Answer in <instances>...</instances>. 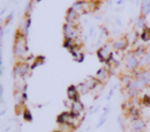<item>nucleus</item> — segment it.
Wrapping results in <instances>:
<instances>
[{
  "mask_svg": "<svg viewBox=\"0 0 150 132\" xmlns=\"http://www.w3.org/2000/svg\"><path fill=\"white\" fill-rule=\"evenodd\" d=\"M138 27L139 28H145V18L144 17H142V18H140V20H139V23H138Z\"/></svg>",
  "mask_w": 150,
  "mask_h": 132,
  "instance_id": "nucleus-12",
  "label": "nucleus"
},
{
  "mask_svg": "<svg viewBox=\"0 0 150 132\" xmlns=\"http://www.w3.org/2000/svg\"><path fill=\"white\" fill-rule=\"evenodd\" d=\"M57 132H58V131H57Z\"/></svg>",
  "mask_w": 150,
  "mask_h": 132,
  "instance_id": "nucleus-16",
  "label": "nucleus"
},
{
  "mask_svg": "<svg viewBox=\"0 0 150 132\" xmlns=\"http://www.w3.org/2000/svg\"><path fill=\"white\" fill-rule=\"evenodd\" d=\"M132 128L135 132H142L145 129V124H144L143 120L141 119L134 120L133 124H132Z\"/></svg>",
  "mask_w": 150,
  "mask_h": 132,
  "instance_id": "nucleus-3",
  "label": "nucleus"
},
{
  "mask_svg": "<svg viewBox=\"0 0 150 132\" xmlns=\"http://www.w3.org/2000/svg\"><path fill=\"white\" fill-rule=\"evenodd\" d=\"M77 17H78L77 13H76V11H75L72 7H71V9H69L68 13H67V18H66L68 24H71L72 22H74L75 20L77 19Z\"/></svg>",
  "mask_w": 150,
  "mask_h": 132,
  "instance_id": "nucleus-8",
  "label": "nucleus"
},
{
  "mask_svg": "<svg viewBox=\"0 0 150 132\" xmlns=\"http://www.w3.org/2000/svg\"><path fill=\"white\" fill-rule=\"evenodd\" d=\"M68 97L73 101H78V93L74 86H70L68 88Z\"/></svg>",
  "mask_w": 150,
  "mask_h": 132,
  "instance_id": "nucleus-7",
  "label": "nucleus"
},
{
  "mask_svg": "<svg viewBox=\"0 0 150 132\" xmlns=\"http://www.w3.org/2000/svg\"><path fill=\"white\" fill-rule=\"evenodd\" d=\"M64 33L66 39H74L77 35V32L75 30L74 26L70 25V24H65L64 26Z\"/></svg>",
  "mask_w": 150,
  "mask_h": 132,
  "instance_id": "nucleus-2",
  "label": "nucleus"
},
{
  "mask_svg": "<svg viewBox=\"0 0 150 132\" xmlns=\"http://www.w3.org/2000/svg\"><path fill=\"white\" fill-rule=\"evenodd\" d=\"M127 40H119V41L115 42L114 44V49H116V50H123V49L127 46Z\"/></svg>",
  "mask_w": 150,
  "mask_h": 132,
  "instance_id": "nucleus-10",
  "label": "nucleus"
},
{
  "mask_svg": "<svg viewBox=\"0 0 150 132\" xmlns=\"http://www.w3.org/2000/svg\"><path fill=\"white\" fill-rule=\"evenodd\" d=\"M137 66H139V61L136 59V57L129 55L127 59V67L129 70H134Z\"/></svg>",
  "mask_w": 150,
  "mask_h": 132,
  "instance_id": "nucleus-4",
  "label": "nucleus"
},
{
  "mask_svg": "<svg viewBox=\"0 0 150 132\" xmlns=\"http://www.w3.org/2000/svg\"><path fill=\"white\" fill-rule=\"evenodd\" d=\"M97 76H98V78H100V80H104V78H106V70H105L104 68L98 70V72H97Z\"/></svg>",
  "mask_w": 150,
  "mask_h": 132,
  "instance_id": "nucleus-11",
  "label": "nucleus"
},
{
  "mask_svg": "<svg viewBox=\"0 0 150 132\" xmlns=\"http://www.w3.org/2000/svg\"><path fill=\"white\" fill-rule=\"evenodd\" d=\"M24 117H25V119H26V120H28V121H30V120L32 119L31 113H30V111H28V109H26L25 113H24Z\"/></svg>",
  "mask_w": 150,
  "mask_h": 132,
  "instance_id": "nucleus-13",
  "label": "nucleus"
},
{
  "mask_svg": "<svg viewBox=\"0 0 150 132\" xmlns=\"http://www.w3.org/2000/svg\"><path fill=\"white\" fill-rule=\"evenodd\" d=\"M137 80L141 81L144 85L150 84V72L149 71H143L137 76Z\"/></svg>",
  "mask_w": 150,
  "mask_h": 132,
  "instance_id": "nucleus-6",
  "label": "nucleus"
},
{
  "mask_svg": "<svg viewBox=\"0 0 150 132\" xmlns=\"http://www.w3.org/2000/svg\"><path fill=\"white\" fill-rule=\"evenodd\" d=\"M146 59H147V61H148V64H150V51L146 54Z\"/></svg>",
  "mask_w": 150,
  "mask_h": 132,
  "instance_id": "nucleus-15",
  "label": "nucleus"
},
{
  "mask_svg": "<svg viewBox=\"0 0 150 132\" xmlns=\"http://www.w3.org/2000/svg\"><path fill=\"white\" fill-rule=\"evenodd\" d=\"M19 35L16 36V44H15V55L18 57L24 55L26 52V40L25 35L23 33H18Z\"/></svg>",
  "mask_w": 150,
  "mask_h": 132,
  "instance_id": "nucleus-1",
  "label": "nucleus"
},
{
  "mask_svg": "<svg viewBox=\"0 0 150 132\" xmlns=\"http://www.w3.org/2000/svg\"><path fill=\"white\" fill-rule=\"evenodd\" d=\"M82 109H83V105H82L79 101H74L72 104V113H72L74 117H77L82 111Z\"/></svg>",
  "mask_w": 150,
  "mask_h": 132,
  "instance_id": "nucleus-5",
  "label": "nucleus"
},
{
  "mask_svg": "<svg viewBox=\"0 0 150 132\" xmlns=\"http://www.w3.org/2000/svg\"><path fill=\"white\" fill-rule=\"evenodd\" d=\"M141 38L144 40V41H147V40L150 39V28L145 27L141 34Z\"/></svg>",
  "mask_w": 150,
  "mask_h": 132,
  "instance_id": "nucleus-9",
  "label": "nucleus"
},
{
  "mask_svg": "<svg viewBox=\"0 0 150 132\" xmlns=\"http://www.w3.org/2000/svg\"><path fill=\"white\" fill-rule=\"evenodd\" d=\"M143 52H144V46H139V48H138L137 51H136V55H137V56H139V55L143 54Z\"/></svg>",
  "mask_w": 150,
  "mask_h": 132,
  "instance_id": "nucleus-14",
  "label": "nucleus"
}]
</instances>
